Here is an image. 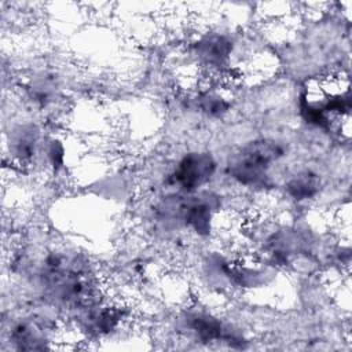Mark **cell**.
Returning a JSON list of instances; mask_svg holds the SVG:
<instances>
[{
  "mask_svg": "<svg viewBox=\"0 0 352 352\" xmlns=\"http://www.w3.org/2000/svg\"><path fill=\"white\" fill-rule=\"evenodd\" d=\"M282 155L283 150L276 142L254 140L232 155L228 172L241 184H253L260 182Z\"/></svg>",
  "mask_w": 352,
  "mask_h": 352,
  "instance_id": "6da1fadb",
  "label": "cell"
},
{
  "mask_svg": "<svg viewBox=\"0 0 352 352\" xmlns=\"http://www.w3.org/2000/svg\"><path fill=\"white\" fill-rule=\"evenodd\" d=\"M216 164L208 153H190L182 158L172 176L176 183L184 191H194L204 186L214 173Z\"/></svg>",
  "mask_w": 352,
  "mask_h": 352,
  "instance_id": "7a4b0ae2",
  "label": "cell"
},
{
  "mask_svg": "<svg viewBox=\"0 0 352 352\" xmlns=\"http://www.w3.org/2000/svg\"><path fill=\"white\" fill-rule=\"evenodd\" d=\"M286 188H287V192L294 199L297 201L308 199L318 192L319 177L309 170H304L296 175L293 179H290L289 183L286 184Z\"/></svg>",
  "mask_w": 352,
  "mask_h": 352,
  "instance_id": "3957f363",
  "label": "cell"
},
{
  "mask_svg": "<svg viewBox=\"0 0 352 352\" xmlns=\"http://www.w3.org/2000/svg\"><path fill=\"white\" fill-rule=\"evenodd\" d=\"M206 201L195 199L191 201L186 208V223H188L197 232H208L210 226L212 210Z\"/></svg>",
  "mask_w": 352,
  "mask_h": 352,
  "instance_id": "277c9868",
  "label": "cell"
},
{
  "mask_svg": "<svg viewBox=\"0 0 352 352\" xmlns=\"http://www.w3.org/2000/svg\"><path fill=\"white\" fill-rule=\"evenodd\" d=\"M192 329L197 333V336L204 341H212V340H220L226 337V330L223 324L212 318L208 316H197L194 318Z\"/></svg>",
  "mask_w": 352,
  "mask_h": 352,
  "instance_id": "5b68a950",
  "label": "cell"
},
{
  "mask_svg": "<svg viewBox=\"0 0 352 352\" xmlns=\"http://www.w3.org/2000/svg\"><path fill=\"white\" fill-rule=\"evenodd\" d=\"M34 147H36V138L29 132H22L14 140L15 154L21 160H28L32 155H34Z\"/></svg>",
  "mask_w": 352,
  "mask_h": 352,
  "instance_id": "8992f818",
  "label": "cell"
}]
</instances>
